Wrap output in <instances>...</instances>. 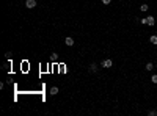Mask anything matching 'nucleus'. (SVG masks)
Wrapping results in <instances>:
<instances>
[{"label":"nucleus","instance_id":"obj_14","mask_svg":"<svg viewBox=\"0 0 157 116\" xmlns=\"http://www.w3.org/2000/svg\"><path fill=\"white\" fill-rule=\"evenodd\" d=\"M11 55H13L11 52H6V53H5V57H6V58H11Z\"/></svg>","mask_w":157,"mask_h":116},{"label":"nucleus","instance_id":"obj_4","mask_svg":"<svg viewBox=\"0 0 157 116\" xmlns=\"http://www.w3.org/2000/svg\"><path fill=\"white\" fill-rule=\"evenodd\" d=\"M65 44H66V46H69V47H72V46H74V39H72V38H69V36H68V38L65 39Z\"/></svg>","mask_w":157,"mask_h":116},{"label":"nucleus","instance_id":"obj_10","mask_svg":"<svg viewBox=\"0 0 157 116\" xmlns=\"http://www.w3.org/2000/svg\"><path fill=\"white\" fill-rule=\"evenodd\" d=\"M140 10H141V11H148V10H149V5H141Z\"/></svg>","mask_w":157,"mask_h":116},{"label":"nucleus","instance_id":"obj_7","mask_svg":"<svg viewBox=\"0 0 157 116\" xmlns=\"http://www.w3.org/2000/svg\"><path fill=\"white\" fill-rule=\"evenodd\" d=\"M50 94H52V96H57V94H58V88H57V86H52V88H50Z\"/></svg>","mask_w":157,"mask_h":116},{"label":"nucleus","instance_id":"obj_13","mask_svg":"<svg viewBox=\"0 0 157 116\" xmlns=\"http://www.w3.org/2000/svg\"><path fill=\"white\" fill-rule=\"evenodd\" d=\"M140 22H141V24H146V25H148V17H143Z\"/></svg>","mask_w":157,"mask_h":116},{"label":"nucleus","instance_id":"obj_5","mask_svg":"<svg viewBox=\"0 0 157 116\" xmlns=\"http://www.w3.org/2000/svg\"><path fill=\"white\" fill-rule=\"evenodd\" d=\"M154 24H156V19L152 16H148V25H149V27H152Z\"/></svg>","mask_w":157,"mask_h":116},{"label":"nucleus","instance_id":"obj_1","mask_svg":"<svg viewBox=\"0 0 157 116\" xmlns=\"http://www.w3.org/2000/svg\"><path fill=\"white\" fill-rule=\"evenodd\" d=\"M101 66H102V68H112V66H113V61H112L110 58H107V60H104V61L101 63Z\"/></svg>","mask_w":157,"mask_h":116},{"label":"nucleus","instance_id":"obj_9","mask_svg":"<svg viewBox=\"0 0 157 116\" xmlns=\"http://www.w3.org/2000/svg\"><path fill=\"white\" fill-rule=\"evenodd\" d=\"M148 116H157V111L156 110H149L148 111Z\"/></svg>","mask_w":157,"mask_h":116},{"label":"nucleus","instance_id":"obj_11","mask_svg":"<svg viewBox=\"0 0 157 116\" xmlns=\"http://www.w3.org/2000/svg\"><path fill=\"white\" fill-rule=\"evenodd\" d=\"M50 60H52V61H57V60H58V57H57V53H55V52H54V53H52Z\"/></svg>","mask_w":157,"mask_h":116},{"label":"nucleus","instance_id":"obj_3","mask_svg":"<svg viewBox=\"0 0 157 116\" xmlns=\"http://www.w3.org/2000/svg\"><path fill=\"white\" fill-rule=\"evenodd\" d=\"M98 64H96V63H91V64H90V72H98Z\"/></svg>","mask_w":157,"mask_h":116},{"label":"nucleus","instance_id":"obj_12","mask_svg":"<svg viewBox=\"0 0 157 116\" xmlns=\"http://www.w3.org/2000/svg\"><path fill=\"white\" fill-rule=\"evenodd\" d=\"M151 82H152V83H157V74H154V75L151 77Z\"/></svg>","mask_w":157,"mask_h":116},{"label":"nucleus","instance_id":"obj_6","mask_svg":"<svg viewBox=\"0 0 157 116\" xmlns=\"http://www.w3.org/2000/svg\"><path fill=\"white\" fill-rule=\"evenodd\" d=\"M149 42L154 44V46H157V35H152L151 38H149Z\"/></svg>","mask_w":157,"mask_h":116},{"label":"nucleus","instance_id":"obj_8","mask_svg":"<svg viewBox=\"0 0 157 116\" xmlns=\"http://www.w3.org/2000/svg\"><path fill=\"white\" fill-rule=\"evenodd\" d=\"M152 69H154V64H152V63H148V64H146V71H148V72H151Z\"/></svg>","mask_w":157,"mask_h":116},{"label":"nucleus","instance_id":"obj_2","mask_svg":"<svg viewBox=\"0 0 157 116\" xmlns=\"http://www.w3.org/2000/svg\"><path fill=\"white\" fill-rule=\"evenodd\" d=\"M25 6H27L28 10L35 8V6H36V0H25Z\"/></svg>","mask_w":157,"mask_h":116},{"label":"nucleus","instance_id":"obj_15","mask_svg":"<svg viewBox=\"0 0 157 116\" xmlns=\"http://www.w3.org/2000/svg\"><path fill=\"white\" fill-rule=\"evenodd\" d=\"M110 2H112V0H102V3H104V5H108Z\"/></svg>","mask_w":157,"mask_h":116}]
</instances>
